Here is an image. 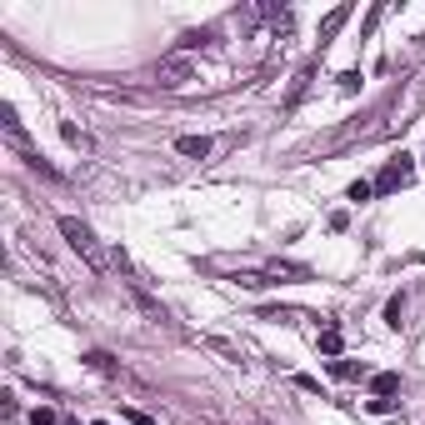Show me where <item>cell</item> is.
Returning <instances> with one entry per match:
<instances>
[{"label": "cell", "mask_w": 425, "mask_h": 425, "mask_svg": "<svg viewBox=\"0 0 425 425\" xmlns=\"http://www.w3.org/2000/svg\"><path fill=\"white\" fill-rule=\"evenodd\" d=\"M61 235H66V245L90 265V271H105V250H100V240H95V230L85 226V221H75V216H61Z\"/></svg>", "instance_id": "1"}, {"label": "cell", "mask_w": 425, "mask_h": 425, "mask_svg": "<svg viewBox=\"0 0 425 425\" xmlns=\"http://www.w3.org/2000/svg\"><path fill=\"white\" fill-rule=\"evenodd\" d=\"M195 80V61L185 56V50H171V56L155 61V85L161 90H185Z\"/></svg>", "instance_id": "2"}, {"label": "cell", "mask_w": 425, "mask_h": 425, "mask_svg": "<svg viewBox=\"0 0 425 425\" xmlns=\"http://www.w3.org/2000/svg\"><path fill=\"white\" fill-rule=\"evenodd\" d=\"M410 175H415V155H405V150H400L395 161H390V166H386V171L376 175V190H381V195H390V190L410 185Z\"/></svg>", "instance_id": "3"}, {"label": "cell", "mask_w": 425, "mask_h": 425, "mask_svg": "<svg viewBox=\"0 0 425 425\" xmlns=\"http://www.w3.org/2000/svg\"><path fill=\"white\" fill-rule=\"evenodd\" d=\"M260 276L271 281V285H290V281H310V271H305V265H295V260H271V265H265Z\"/></svg>", "instance_id": "4"}, {"label": "cell", "mask_w": 425, "mask_h": 425, "mask_svg": "<svg viewBox=\"0 0 425 425\" xmlns=\"http://www.w3.org/2000/svg\"><path fill=\"white\" fill-rule=\"evenodd\" d=\"M175 150H180V155H190V161H205V155L216 150V140H210V135H180V140H175Z\"/></svg>", "instance_id": "5"}, {"label": "cell", "mask_w": 425, "mask_h": 425, "mask_svg": "<svg viewBox=\"0 0 425 425\" xmlns=\"http://www.w3.org/2000/svg\"><path fill=\"white\" fill-rule=\"evenodd\" d=\"M130 295H135V305H140V315H145L150 326H171V315H166L161 305H155V300H150V295H145L140 285H130Z\"/></svg>", "instance_id": "6"}, {"label": "cell", "mask_w": 425, "mask_h": 425, "mask_svg": "<svg viewBox=\"0 0 425 425\" xmlns=\"http://www.w3.org/2000/svg\"><path fill=\"white\" fill-rule=\"evenodd\" d=\"M370 390H376L381 400H390L400 390V376H395V370H381V376H370Z\"/></svg>", "instance_id": "7"}, {"label": "cell", "mask_w": 425, "mask_h": 425, "mask_svg": "<svg viewBox=\"0 0 425 425\" xmlns=\"http://www.w3.org/2000/svg\"><path fill=\"white\" fill-rule=\"evenodd\" d=\"M310 75H315V66H305L295 80H290V95H285V111H295V105H300V95L310 90Z\"/></svg>", "instance_id": "8"}, {"label": "cell", "mask_w": 425, "mask_h": 425, "mask_svg": "<svg viewBox=\"0 0 425 425\" xmlns=\"http://www.w3.org/2000/svg\"><path fill=\"white\" fill-rule=\"evenodd\" d=\"M345 20H350V6H335V11H331V16L321 20V45H326V40H331V35H335V30H340Z\"/></svg>", "instance_id": "9"}, {"label": "cell", "mask_w": 425, "mask_h": 425, "mask_svg": "<svg viewBox=\"0 0 425 425\" xmlns=\"http://www.w3.org/2000/svg\"><path fill=\"white\" fill-rule=\"evenodd\" d=\"M61 135H66V145H75V150H95V140H90L80 125H70V121H61Z\"/></svg>", "instance_id": "10"}, {"label": "cell", "mask_w": 425, "mask_h": 425, "mask_svg": "<svg viewBox=\"0 0 425 425\" xmlns=\"http://www.w3.org/2000/svg\"><path fill=\"white\" fill-rule=\"evenodd\" d=\"M85 365H90V370H100V376H116V370H121L105 350H85Z\"/></svg>", "instance_id": "11"}, {"label": "cell", "mask_w": 425, "mask_h": 425, "mask_svg": "<svg viewBox=\"0 0 425 425\" xmlns=\"http://www.w3.org/2000/svg\"><path fill=\"white\" fill-rule=\"evenodd\" d=\"M400 321H405V300H400V295H390V300H386V326H395V331H400Z\"/></svg>", "instance_id": "12"}, {"label": "cell", "mask_w": 425, "mask_h": 425, "mask_svg": "<svg viewBox=\"0 0 425 425\" xmlns=\"http://www.w3.org/2000/svg\"><path fill=\"white\" fill-rule=\"evenodd\" d=\"M370 195H376V180H355V185L345 190V200H355V205H365Z\"/></svg>", "instance_id": "13"}, {"label": "cell", "mask_w": 425, "mask_h": 425, "mask_svg": "<svg viewBox=\"0 0 425 425\" xmlns=\"http://www.w3.org/2000/svg\"><path fill=\"white\" fill-rule=\"evenodd\" d=\"M340 345H345V340H340V331H335V326H326V331H321V350H326V355H340Z\"/></svg>", "instance_id": "14"}, {"label": "cell", "mask_w": 425, "mask_h": 425, "mask_svg": "<svg viewBox=\"0 0 425 425\" xmlns=\"http://www.w3.org/2000/svg\"><path fill=\"white\" fill-rule=\"evenodd\" d=\"M331 376H335V381H355L360 365H355V360H331Z\"/></svg>", "instance_id": "15"}, {"label": "cell", "mask_w": 425, "mask_h": 425, "mask_svg": "<svg viewBox=\"0 0 425 425\" xmlns=\"http://www.w3.org/2000/svg\"><path fill=\"white\" fill-rule=\"evenodd\" d=\"M205 345H210V350H221V355H230V360H240V350H235L230 340H221V335H205Z\"/></svg>", "instance_id": "16"}, {"label": "cell", "mask_w": 425, "mask_h": 425, "mask_svg": "<svg viewBox=\"0 0 425 425\" xmlns=\"http://www.w3.org/2000/svg\"><path fill=\"white\" fill-rule=\"evenodd\" d=\"M260 321H276V326L285 321V326H290V321H295V310H281V305H276V310H260Z\"/></svg>", "instance_id": "17"}, {"label": "cell", "mask_w": 425, "mask_h": 425, "mask_svg": "<svg viewBox=\"0 0 425 425\" xmlns=\"http://www.w3.org/2000/svg\"><path fill=\"white\" fill-rule=\"evenodd\" d=\"M365 410H370V415H390L395 400H381V395H376V400H365Z\"/></svg>", "instance_id": "18"}, {"label": "cell", "mask_w": 425, "mask_h": 425, "mask_svg": "<svg viewBox=\"0 0 425 425\" xmlns=\"http://www.w3.org/2000/svg\"><path fill=\"white\" fill-rule=\"evenodd\" d=\"M130 425H161V420H155V415H145V410H121Z\"/></svg>", "instance_id": "19"}, {"label": "cell", "mask_w": 425, "mask_h": 425, "mask_svg": "<svg viewBox=\"0 0 425 425\" xmlns=\"http://www.w3.org/2000/svg\"><path fill=\"white\" fill-rule=\"evenodd\" d=\"M340 90H345V95L360 90V70H345V75H340Z\"/></svg>", "instance_id": "20"}, {"label": "cell", "mask_w": 425, "mask_h": 425, "mask_svg": "<svg viewBox=\"0 0 425 425\" xmlns=\"http://www.w3.org/2000/svg\"><path fill=\"white\" fill-rule=\"evenodd\" d=\"M30 425H56V410H45V405H40V410L30 415Z\"/></svg>", "instance_id": "21"}, {"label": "cell", "mask_w": 425, "mask_h": 425, "mask_svg": "<svg viewBox=\"0 0 425 425\" xmlns=\"http://www.w3.org/2000/svg\"><path fill=\"white\" fill-rule=\"evenodd\" d=\"M90 425H105V420H90Z\"/></svg>", "instance_id": "22"}]
</instances>
